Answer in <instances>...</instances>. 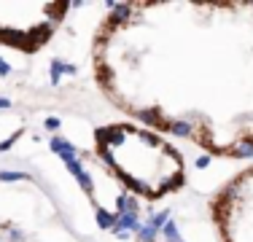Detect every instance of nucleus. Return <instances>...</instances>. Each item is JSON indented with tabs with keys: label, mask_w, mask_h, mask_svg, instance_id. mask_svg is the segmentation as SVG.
Wrapping results in <instances>:
<instances>
[{
	"label": "nucleus",
	"mask_w": 253,
	"mask_h": 242,
	"mask_svg": "<svg viewBox=\"0 0 253 242\" xmlns=\"http://www.w3.org/2000/svg\"><path fill=\"white\" fill-rule=\"evenodd\" d=\"M92 70L146 129L253 156V3H119L94 33Z\"/></svg>",
	"instance_id": "f257e3e1"
},
{
	"label": "nucleus",
	"mask_w": 253,
	"mask_h": 242,
	"mask_svg": "<svg viewBox=\"0 0 253 242\" xmlns=\"http://www.w3.org/2000/svg\"><path fill=\"white\" fill-rule=\"evenodd\" d=\"M218 242H253V164L240 169L210 202Z\"/></svg>",
	"instance_id": "7ed1b4c3"
},
{
	"label": "nucleus",
	"mask_w": 253,
	"mask_h": 242,
	"mask_svg": "<svg viewBox=\"0 0 253 242\" xmlns=\"http://www.w3.org/2000/svg\"><path fill=\"white\" fill-rule=\"evenodd\" d=\"M97 151L111 172L140 197L159 199L183 186L180 154L140 124H113L100 129Z\"/></svg>",
	"instance_id": "f03ea898"
}]
</instances>
